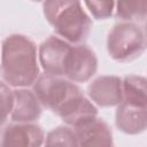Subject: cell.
Segmentation results:
<instances>
[{"mask_svg":"<svg viewBox=\"0 0 147 147\" xmlns=\"http://www.w3.org/2000/svg\"><path fill=\"white\" fill-rule=\"evenodd\" d=\"M44 16L54 32L70 44H82L90 34L92 21L80 0H44Z\"/></svg>","mask_w":147,"mask_h":147,"instance_id":"cell-3","label":"cell"},{"mask_svg":"<svg viewBox=\"0 0 147 147\" xmlns=\"http://www.w3.org/2000/svg\"><path fill=\"white\" fill-rule=\"evenodd\" d=\"M41 113V103L33 91L26 87H16L14 90V105L10 113L13 122H36Z\"/></svg>","mask_w":147,"mask_h":147,"instance_id":"cell-11","label":"cell"},{"mask_svg":"<svg viewBox=\"0 0 147 147\" xmlns=\"http://www.w3.org/2000/svg\"><path fill=\"white\" fill-rule=\"evenodd\" d=\"M78 146H113L110 126L98 115L90 116L72 126Z\"/></svg>","mask_w":147,"mask_h":147,"instance_id":"cell-8","label":"cell"},{"mask_svg":"<svg viewBox=\"0 0 147 147\" xmlns=\"http://www.w3.org/2000/svg\"><path fill=\"white\" fill-rule=\"evenodd\" d=\"M146 48L145 32L133 22H119L108 33L107 49L111 59L127 62L139 57Z\"/></svg>","mask_w":147,"mask_h":147,"instance_id":"cell-4","label":"cell"},{"mask_svg":"<svg viewBox=\"0 0 147 147\" xmlns=\"http://www.w3.org/2000/svg\"><path fill=\"white\" fill-rule=\"evenodd\" d=\"M44 144L46 146H78L74 129L64 125L49 131L45 137Z\"/></svg>","mask_w":147,"mask_h":147,"instance_id":"cell-14","label":"cell"},{"mask_svg":"<svg viewBox=\"0 0 147 147\" xmlns=\"http://www.w3.org/2000/svg\"><path fill=\"white\" fill-rule=\"evenodd\" d=\"M98 70L95 53L84 44H76L70 47L64 63L63 76L74 83L88 82Z\"/></svg>","mask_w":147,"mask_h":147,"instance_id":"cell-5","label":"cell"},{"mask_svg":"<svg viewBox=\"0 0 147 147\" xmlns=\"http://www.w3.org/2000/svg\"><path fill=\"white\" fill-rule=\"evenodd\" d=\"M45 132L33 122H14L0 130V147H39Z\"/></svg>","mask_w":147,"mask_h":147,"instance_id":"cell-6","label":"cell"},{"mask_svg":"<svg viewBox=\"0 0 147 147\" xmlns=\"http://www.w3.org/2000/svg\"><path fill=\"white\" fill-rule=\"evenodd\" d=\"M123 101L147 106V80L142 76H127L122 80Z\"/></svg>","mask_w":147,"mask_h":147,"instance_id":"cell-12","label":"cell"},{"mask_svg":"<svg viewBox=\"0 0 147 147\" xmlns=\"http://www.w3.org/2000/svg\"><path fill=\"white\" fill-rule=\"evenodd\" d=\"M31 1H37V2H39V1H44V0H31Z\"/></svg>","mask_w":147,"mask_h":147,"instance_id":"cell-17","label":"cell"},{"mask_svg":"<svg viewBox=\"0 0 147 147\" xmlns=\"http://www.w3.org/2000/svg\"><path fill=\"white\" fill-rule=\"evenodd\" d=\"M14 105V91L10 86L0 80V127L10 116Z\"/></svg>","mask_w":147,"mask_h":147,"instance_id":"cell-16","label":"cell"},{"mask_svg":"<svg viewBox=\"0 0 147 147\" xmlns=\"http://www.w3.org/2000/svg\"><path fill=\"white\" fill-rule=\"evenodd\" d=\"M32 86L40 103L70 126L98 115V108L84 95L79 86L62 76L45 72L38 76Z\"/></svg>","mask_w":147,"mask_h":147,"instance_id":"cell-1","label":"cell"},{"mask_svg":"<svg viewBox=\"0 0 147 147\" xmlns=\"http://www.w3.org/2000/svg\"><path fill=\"white\" fill-rule=\"evenodd\" d=\"M37 46L26 36L14 33L1 46L0 76L13 87H29L39 76Z\"/></svg>","mask_w":147,"mask_h":147,"instance_id":"cell-2","label":"cell"},{"mask_svg":"<svg viewBox=\"0 0 147 147\" xmlns=\"http://www.w3.org/2000/svg\"><path fill=\"white\" fill-rule=\"evenodd\" d=\"M71 44L67 40L51 36L39 45L38 59L39 64L46 74L54 76H63L64 63L70 51Z\"/></svg>","mask_w":147,"mask_h":147,"instance_id":"cell-7","label":"cell"},{"mask_svg":"<svg viewBox=\"0 0 147 147\" xmlns=\"http://www.w3.org/2000/svg\"><path fill=\"white\" fill-rule=\"evenodd\" d=\"M117 129L126 134L142 133L147 127V106L123 101L115 113Z\"/></svg>","mask_w":147,"mask_h":147,"instance_id":"cell-10","label":"cell"},{"mask_svg":"<svg viewBox=\"0 0 147 147\" xmlns=\"http://www.w3.org/2000/svg\"><path fill=\"white\" fill-rule=\"evenodd\" d=\"M87 9L96 20H107L113 15L115 0H84Z\"/></svg>","mask_w":147,"mask_h":147,"instance_id":"cell-15","label":"cell"},{"mask_svg":"<svg viewBox=\"0 0 147 147\" xmlns=\"http://www.w3.org/2000/svg\"><path fill=\"white\" fill-rule=\"evenodd\" d=\"M116 17L132 22L144 21L147 13V0H115Z\"/></svg>","mask_w":147,"mask_h":147,"instance_id":"cell-13","label":"cell"},{"mask_svg":"<svg viewBox=\"0 0 147 147\" xmlns=\"http://www.w3.org/2000/svg\"><path fill=\"white\" fill-rule=\"evenodd\" d=\"M93 103L99 107H114L123 100L122 79L117 76H100L87 87Z\"/></svg>","mask_w":147,"mask_h":147,"instance_id":"cell-9","label":"cell"}]
</instances>
